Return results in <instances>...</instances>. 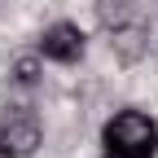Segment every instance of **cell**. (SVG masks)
I'll return each instance as SVG.
<instances>
[{"label":"cell","instance_id":"277c9868","mask_svg":"<svg viewBox=\"0 0 158 158\" xmlns=\"http://www.w3.org/2000/svg\"><path fill=\"white\" fill-rule=\"evenodd\" d=\"M18 84H35V66L31 62H18Z\"/></svg>","mask_w":158,"mask_h":158},{"label":"cell","instance_id":"3957f363","mask_svg":"<svg viewBox=\"0 0 158 158\" xmlns=\"http://www.w3.org/2000/svg\"><path fill=\"white\" fill-rule=\"evenodd\" d=\"M84 48H88V35L75 22H57V27H48L40 35V53H44L48 62H79Z\"/></svg>","mask_w":158,"mask_h":158},{"label":"cell","instance_id":"6da1fadb","mask_svg":"<svg viewBox=\"0 0 158 158\" xmlns=\"http://www.w3.org/2000/svg\"><path fill=\"white\" fill-rule=\"evenodd\" d=\"M101 141L118 158H154V149H158V123L149 114H141V110H118L106 123Z\"/></svg>","mask_w":158,"mask_h":158},{"label":"cell","instance_id":"5b68a950","mask_svg":"<svg viewBox=\"0 0 158 158\" xmlns=\"http://www.w3.org/2000/svg\"><path fill=\"white\" fill-rule=\"evenodd\" d=\"M106 158H118V154H106Z\"/></svg>","mask_w":158,"mask_h":158},{"label":"cell","instance_id":"7a4b0ae2","mask_svg":"<svg viewBox=\"0 0 158 158\" xmlns=\"http://www.w3.org/2000/svg\"><path fill=\"white\" fill-rule=\"evenodd\" d=\"M40 118L31 110H9L5 114V127H0V158H27L40 145Z\"/></svg>","mask_w":158,"mask_h":158}]
</instances>
